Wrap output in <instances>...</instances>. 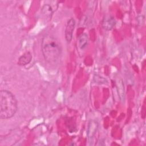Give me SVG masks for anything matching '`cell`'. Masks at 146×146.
<instances>
[{
	"label": "cell",
	"instance_id": "1",
	"mask_svg": "<svg viewBox=\"0 0 146 146\" xmlns=\"http://www.w3.org/2000/svg\"><path fill=\"white\" fill-rule=\"evenodd\" d=\"M42 50L45 60L50 63L58 61L61 54V46L55 37L47 34L42 41Z\"/></svg>",
	"mask_w": 146,
	"mask_h": 146
},
{
	"label": "cell",
	"instance_id": "2",
	"mask_svg": "<svg viewBox=\"0 0 146 146\" xmlns=\"http://www.w3.org/2000/svg\"><path fill=\"white\" fill-rule=\"evenodd\" d=\"M17 110V101L13 94L7 90L0 92V117L7 119L13 117Z\"/></svg>",
	"mask_w": 146,
	"mask_h": 146
},
{
	"label": "cell",
	"instance_id": "3",
	"mask_svg": "<svg viewBox=\"0 0 146 146\" xmlns=\"http://www.w3.org/2000/svg\"><path fill=\"white\" fill-rule=\"evenodd\" d=\"M75 26V21L73 18H71L67 22L65 29V38L67 42H70L72 38V34Z\"/></svg>",
	"mask_w": 146,
	"mask_h": 146
},
{
	"label": "cell",
	"instance_id": "4",
	"mask_svg": "<svg viewBox=\"0 0 146 146\" xmlns=\"http://www.w3.org/2000/svg\"><path fill=\"white\" fill-rule=\"evenodd\" d=\"M98 128V123L95 120H90L89 122L88 130H87V137L89 140V142H91V140L95 135L96 130Z\"/></svg>",
	"mask_w": 146,
	"mask_h": 146
},
{
	"label": "cell",
	"instance_id": "5",
	"mask_svg": "<svg viewBox=\"0 0 146 146\" xmlns=\"http://www.w3.org/2000/svg\"><path fill=\"white\" fill-rule=\"evenodd\" d=\"M116 21L112 16L106 17L102 23V27L106 30H111L115 25Z\"/></svg>",
	"mask_w": 146,
	"mask_h": 146
},
{
	"label": "cell",
	"instance_id": "6",
	"mask_svg": "<svg viewBox=\"0 0 146 146\" xmlns=\"http://www.w3.org/2000/svg\"><path fill=\"white\" fill-rule=\"evenodd\" d=\"M32 56L30 52H27L22 55L18 59V64L20 66H25L29 64L31 60Z\"/></svg>",
	"mask_w": 146,
	"mask_h": 146
},
{
	"label": "cell",
	"instance_id": "7",
	"mask_svg": "<svg viewBox=\"0 0 146 146\" xmlns=\"http://www.w3.org/2000/svg\"><path fill=\"white\" fill-rule=\"evenodd\" d=\"M54 10L50 5L46 4L42 9V14L46 18H51Z\"/></svg>",
	"mask_w": 146,
	"mask_h": 146
},
{
	"label": "cell",
	"instance_id": "8",
	"mask_svg": "<svg viewBox=\"0 0 146 146\" xmlns=\"http://www.w3.org/2000/svg\"><path fill=\"white\" fill-rule=\"evenodd\" d=\"M88 39L86 34H82L78 37L79 46L81 49H84L88 44Z\"/></svg>",
	"mask_w": 146,
	"mask_h": 146
},
{
	"label": "cell",
	"instance_id": "9",
	"mask_svg": "<svg viewBox=\"0 0 146 146\" xmlns=\"http://www.w3.org/2000/svg\"><path fill=\"white\" fill-rule=\"evenodd\" d=\"M117 88L118 90V94L119 95L120 99L123 101L124 99V84L122 82L121 80H119L116 82Z\"/></svg>",
	"mask_w": 146,
	"mask_h": 146
}]
</instances>
